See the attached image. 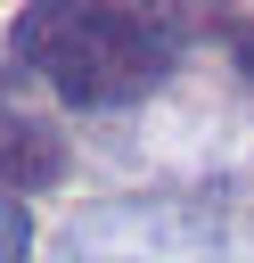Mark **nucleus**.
Segmentation results:
<instances>
[{
	"label": "nucleus",
	"instance_id": "nucleus-2",
	"mask_svg": "<svg viewBox=\"0 0 254 263\" xmlns=\"http://www.w3.org/2000/svg\"><path fill=\"white\" fill-rule=\"evenodd\" d=\"M66 181V132L16 99H0V197H25V189H49Z\"/></svg>",
	"mask_w": 254,
	"mask_h": 263
},
{
	"label": "nucleus",
	"instance_id": "nucleus-1",
	"mask_svg": "<svg viewBox=\"0 0 254 263\" xmlns=\"http://www.w3.org/2000/svg\"><path fill=\"white\" fill-rule=\"evenodd\" d=\"M16 58L66 107H131L180 66V16L164 8H16Z\"/></svg>",
	"mask_w": 254,
	"mask_h": 263
},
{
	"label": "nucleus",
	"instance_id": "nucleus-4",
	"mask_svg": "<svg viewBox=\"0 0 254 263\" xmlns=\"http://www.w3.org/2000/svg\"><path fill=\"white\" fill-rule=\"evenodd\" d=\"M238 66H246V74H254V33H246V41H238Z\"/></svg>",
	"mask_w": 254,
	"mask_h": 263
},
{
	"label": "nucleus",
	"instance_id": "nucleus-3",
	"mask_svg": "<svg viewBox=\"0 0 254 263\" xmlns=\"http://www.w3.org/2000/svg\"><path fill=\"white\" fill-rule=\"evenodd\" d=\"M25 255H33V222L16 197H0V263H25Z\"/></svg>",
	"mask_w": 254,
	"mask_h": 263
}]
</instances>
